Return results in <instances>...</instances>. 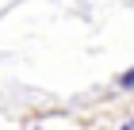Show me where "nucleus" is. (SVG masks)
<instances>
[{
    "instance_id": "1",
    "label": "nucleus",
    "mask_w": 134,
    "mask_h": 130,
    "mask_svg": "<svg viewBox=\"0 0 134 130\" xmlns=\"http://www.w3.org/2000/svg\"><path fill=\"white\" fill-rule=\"evenodd\" d=\"M119 88H134V69H126L123 77H119Z\"/></svg>"
}]
</instances>
